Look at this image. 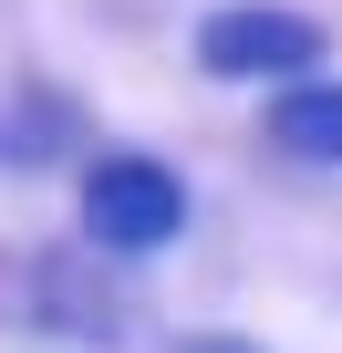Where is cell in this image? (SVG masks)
Returning a JSON list of instances; mask_svg holds the SVG:
<instances>
[{"instance_id": "cell-1", "label": "cell", "mask_w": 342, "mask_h": 353, "mask_svg": "<svg viewBox=\"0 0 342 353\" xmlns=\"http://www.w3.org/2000/svg\"><path fill=\"white\" fill-rule=\"evenodd\" d=\"M73 219H83V250L104 260H156L187 239V176L166 156H135V145H104L73 188Z\"/></svg>"}, {"instance_id": "cell-2", "label": "cell", "mask_w": 342, "mask_h": 353, "mask_svg": "<svg viewBox=\"0 0 342 353\" xmlns=\"http://www.w3.org/2000/svg\"><path fill=\"white\" fill-rule=\"evenodd\" d=\"M321 52H332V32L311 11H290V0H228V11H208L187 32V63L208 83H259V94L321 73Z\"/></svg>"}, {"instance_id": "cell-3", "label": "cell", "mask_w": 342, "mask_h": 353, "mask_svg": "<svg viewBox=\"0 0 342 353\" xmlns=\"http://www.w3.org/2000/svg\"><path fill=\"white\" fill-rule=\"evenodd\" d=\"M259 145H270V156H290V166L342 176V73L270 83V104H259Z\"/></svg>"}, {"instance_id": "cell-4", "label": "cell", "mask_w": 342, "mask_h": 353, "mask_svg": "<svg viewBox=\"0 0 342 353\" xmlns=\"http://www.w3.org/2000/svg\"><path fill=\"white\" fill-rule=\"evenodd\" d=\"M166 353H270V343H249V332H177Z\"/></svg>"}]
</instances>
